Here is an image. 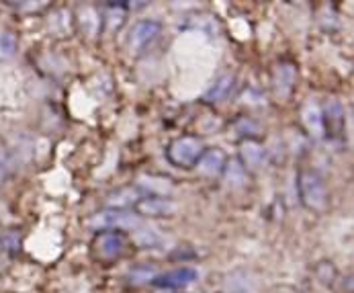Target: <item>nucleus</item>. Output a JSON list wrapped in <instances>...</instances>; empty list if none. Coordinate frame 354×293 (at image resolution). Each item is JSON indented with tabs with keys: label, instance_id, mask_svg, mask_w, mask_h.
<instances>
[{
	"label": "nucleus",
	"instance_id": "a211bd4d",
	"mask_svg": "<svg viewBox=\"0 0 354 293\" xmlns=\"http://www.w3.org/2000/svg\"><path fill=\"white\" fill-rule=\"evenodd\" d=\"M0 248H2V240H0Z\"/></svg>",
	"mask_w": 354,
	"mask_h": 293
},
{
	"label": "nucleus",
	"instance_id": "f03ea898",
	"mask_svg": "<svg viewBox=\"0 0 354 293\" xmlns=\"http://www.w3.org/2000/svg\"><path fill=\"white\" fill-rule=\"evenodd\" d=\"M203 150L205 148H203V142L199 138H195V136H183V138L174 140L168 146L166 156L178 168H191V166L197 164V160H199V156L203 154Z\"/></svg>",
	"mask_w": 354,
	"mask_h": 293
},
{
	"label": "nucleus",
	"instance_id": "9b49d317",
	"mask_svg": "<svg viewBox=\"0 0 354 293\" xmlns=\"http://www.w3.org/2000/svg\"><path fill=\"white\" fill-rule=\"evenodd\" d=\"M240 156H242L244 168L256 170V168H260L262 162H264V148L260 146V144H256V142H252V140H248V142H244Z\"/></svg>",
	"mask_w": 354,
	"mask_h": 293
},
{
	"label": "nucleus",
	"instance_id": "f3484780",
	"mask_svg": "<svg viewBox=\"0 0 354 293\" xmlns=\"http://www.w3.org/2000/svg\"><path fill=\"white\" fill-rule=\"evenodd\" d=\"M8 168H10V164H8V158H6V154L0 150V183L8 177Z\"/></svg>",
	"mask_w": 354,
	"mask_h": 293
},
{
	"label": "nucleus",
	"instance_id": "2eb2a0df",
	"mask_svg": "<svg viewBox=\"0 0 354 293\" xmlns=\"http://www.w3.org/2000/svg\"><path fill=\"white\" fill-rule=\"evenodd\" d=\"M17 51V35L10 31H0V57H10Z\"/></svg>",
	"mask_w": 354,
	"mask_h": 293
},
{
	"label": "nucleus",
	"instance_id": "423d86ee",
	"mask_svg": "<svg viewBox=\"0 0 354 293\" xmlns=\"http://www.w3.org/2000/svg\"><path fill=\"white\" fill-rule=\"evenodd\" d=\"M125 246H127V238L119 230H104L95 240L97 254L102 258H117L119 254H123Z\"/></svg>",
	"mask_w": 354,
	"mask_h": 293
},
{
	"label": "nucleus",
	"instance_id": "6e6552de",
	"mask_svg": "<svg viewBox=\"0 0 354 293\" xmlns=\"http://www.w3.org/2000/svg\"><path fill=\"white\" fill-rule=\"evenodd\" d=\"M158 33H160V25L156 21H140L133 25L129 33V46L133 51H142L158 37Z\"/></svg>",
	"mask_w": 354,
	"mask_h": 293
},
{
	"label": "nucleus",
	"instance_id": "20e7f679",
	"mask_svg": "<svg viewBox=\"0 0 354 293\" xmlns=\"http://www.w3.org/2000/svg\"><path fill=\"white\" fill-rule=\"evenodd\" d=\"M133 207L138 213L150 215V217H168V215H174L178 209V205L172 199L158 195L142 197V199H138V203Z\"/></svg>",
	"mask_w": 354,
	"mask_h": 293
},
{
	"label": "nucleus",
	"instance_id": "7ed1b4c3",
	"mask_svg": "<svg viewBox=\"0 0 354 293\" xmlns=\"http://www.w3.org/2000/svg\"><path fill=\"white\" fill-rule=\"evenodd\" d=\"M199 277L197 269L193 267H178V269H172L168 273H162V275H156L152 279L153 287H160V290H183L191 283H195Z\"/></svg>",
	"mask_w": 354,
	"mask_h": 293
},
{
	"label": "nucleus",
	"instance_id": "dca6fc26",
	"mask_svg": "<svg viewBox=\"0 0 354 293\" xmlns=\"http://www.w3.org/2000/svg\"><path fill=\"white\" fill-rule=\"evenodd\" d=\"M131 281L133 283H144V281H152L153 279V269L152 267H136L131 273H129Z\"/></svg>",
	"mask_w": 354,
	"mask_h": 293
},
{
	"label": "nucleus",
	"instance_id": "4468645a",
	"mask_svg": "<svg viewBox=\"0 0 354 293\" xmlns=\"http://www.w3.org/2000/svg\"><path fill=\"white\" fill-rule=\"evenodd\" d=\"M138 199H140V197L133 195L131 189H123V191H119V193H115V195L111 197L109 203H111L115 209H127L129 205H136Z\"/></svg>",
	"mask_w": 354,
	"mask_h": 293
},
{
	"label": "nucleus",
	"instance_id": "f257e3e1",
	"mask_svg": "<svg viewBox=\"0 0 354 293\" xmlns=\"http://www.w3.org/2000/svg\"><path fill=\"white\" fill-rule=\"evenodd\" d=\"M299 195L305 207L313 211H324L328 205V189L324 179L313 172V170H304L299 175Z\"/></svg>",
	"mask_w": 354,
	"mask_h": 293
},
{
	"label": "nucleus",
	"instance_id": "9d476101",
	"mask_svg": "<svg viewBox=\"0 0 354 293\" xmlns=\"http://www.w3.org/2000/svg\"><path fill=\"white\" fill-rule=\"evenodd\" d=\"M295 78H297V72H295L293 66H289V64L279 66V68H277V74H274V93H277V97H289V93L293 91Z\"/></svg>",
	"mask_w": 354,
	"mask_h": 293
},
{
	"label": "nucleus",
	"instance_id": "f8f14e48",
	"mask_svg": "<svg viewBox=\"0 0 354 293\" xmlns=\"http://www.w3.org/2000/svg\"><path fill=\"white\" fill-rule=\"evenodd\" d=\"M223 177L230 187H242L246 183V168L240 160H227L223 168Z\"/></svg>",
	"mask_w": 354,
	"mask_h": 293
},
{
	"label": "nucleus",
	"instance_id": "0eeeda50",
	"mask_svg": "<svg viewBox=\"0 0 354 293\" xmlns=\"http://www.w3.org/2000/svg\"><path fill=\"white\" fill-rule=\"evenodd\" d=\"M225 162H227V156L223 150L219 148H209V150H203V154L197 160V168L199 172L213 179V177H219L225 168Z\"/></svg>",
	"mask_w": 354,
	"mask_h": 293
},
{
	"label": "nucleus",
	"instance_id": "1a4fd4ad",
	"mask_svg": "<svg viewBox=\"0 0 354 293\" xmlns=\"http://www.w3.org/2000/svg\"><path fill=\"white\" fill-rule=\"evenodd\" d=\"M301 119H304V125L307 127V132L315 138H322L326 134V127H324V111L317 103L309 100L305 103L304 109H301Z\"/></svg>",
	"mask_w": 354,
	"mask_h": 293
},
{
	"label": "nucleus",
	"instance_id": "39448f33",
	"mask_svg": "<svg viewBox=\"0 0 354 293\" xmlns=\"http://www.w3.org/2000/svg\"><path fill=\"white\" fill-rule=\"evenodd\" d=\"M138 224V215L127 209H106L93 217V226L97 228H136Z\"/></svg>",
	"mask_w": 354,
	"mask_h": 293
},
{
	"label": "nucleus",
	"instance_id": "ddd939ff",
	"mask_svg": "<svg viewBox=\"0 0 354 293\" xmlns=\"http://www.w3.org/2000/svg\"><path fill=\"white\" fill-rule=\"evenodd\" d=\"M232 85H234V78H232L230 74L221 76V78H219V80L209 89V91H207L205 100H207V103H219V100H223V98L230 95Z\"/></svg>",
	"mask_w": 354,
	"mask_h": 293
}]
</instances>
